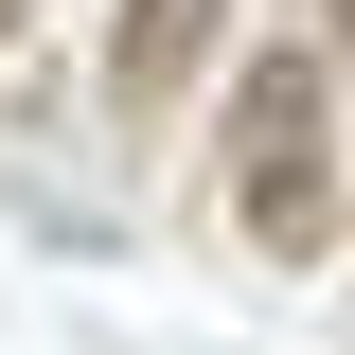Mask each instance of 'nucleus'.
I'll return each instance as SVG.
<instances>
[{
	"label": "nucleus",
	"instance_id": "1",
	"mask_svg": "<svg viewBox=\"0 0 355 355\" xmlns=\"http://www.w3.org/2000/svg\"><path fill=\"white\" fill-rule=\"evenodd\" d=\"M231 196H249L266 249L320 231V53H266V71L231 89Z\"/></svg>",
	"mask_w": 355,
	"mask_h": 355
},
{
	"label": "nucleus",
	"instance_id": "2",
	"mask_svg": "<svg viewBox=\"0 0 355 355\" xmlns=\"http://www.w3.org/2000/svg\"><path fill=\"white\" fill-rule=\"evenodd\" d=\"M214 53V0H125V36H107V89H178Z\"/></svg>",
	"mask_w": 355,
	"mask_h": 355
},
{
	"label": "nucleus",
	"instance_id": "3",
	"mask_svg": "<svg viewBox=\"0 0 355 355\" xmlns=\"http://www.w3.org/2000/svg\"><path fill=\"white\" fill-rule=\"evenodd\" d=\"M0 36H18V0H0Z\"/></svg>",
	"mask_w": 355,
	"mask_h": 355
}]
</instances>
